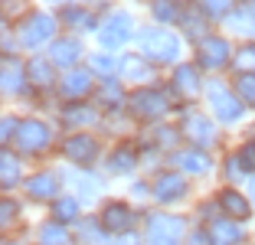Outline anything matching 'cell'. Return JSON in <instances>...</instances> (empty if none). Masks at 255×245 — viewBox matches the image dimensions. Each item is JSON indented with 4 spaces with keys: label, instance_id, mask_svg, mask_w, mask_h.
<instances>
[{
    "label": "cell",
    "instance_id": "cell-25",
    "mask_svg": "<svg viewBox=\"0 0 255 245\" xmlns=\"http://www.w3.org/2000/svg\"><path fill=\"white\" fill-rule=\"evenodd\" d=\"M66 121L69 124H92V121H95V112H89L85 105H75V108L66 112Z\"/></svg>",
    "mask_w": 255,
    "mask_h": 245
},
{
    "label": "cell",
    "instance_id": "cell-1",
    "mask_svg": "<svg viewBox=\"0 0 255 245\" xmlns=\"http://www.w3.org/2000/svg\"><path fill=\"white\" fill-rule=\"evenodd\" d=\"M141 46L150 59H157V62H170V59L180 56V39L173 36L170 30H144Z\"/></svg>",
    "mask_w": 255,
    "mask_h": 245
},
{
    "label": "cell",
    "instance_id": "cell-33",
    "mask_svg": "<svg viewBox=\"0 0 255 245\" xmlns=\"http://www.w3.org/2000/svg\"><path fill=\"white\" fill-rule=\"evenodd\" d=\"M236 66L239 69H252L255 66V46H246V49H239V56H236Z\"/></svg>",
    "mask_w": 255,
    "mask_h": 245
},
{
    "label": "cell",
    "instance_id": "cell-24",
    "mask_svg": "<svg viewBox=\"0 0 255 245\" xmlns=\"http://www.w3.org/2000/svg\"><path fill=\"white\" fill-rule=\"evenodd\" d=\"M53 213H56V219L59 223H69V219H75V213H79V203L75 200H56V206H53Z\"/></svg>",
    "mask_w": 255,
    "mask_h": 245
},
{
    "label": "cell",
    "instance_id": "cell-30",
    "mask_svg": "<svg viewBox=\"0 0 255 245\" xmlns=\"http://www.w3.org/2000/svg\"><path fill=\"white\" fill-rule=\"evenodd\" d=\"M66 23H72V26H85V30H89V26H92V13L72 7V10H66Z\"/></svg>",
    "mask_w": 255,
    "mask_h": 245
},
{
    "label": "cell",
    "instance_id": "cell-35",
    "mask_svg": "<svg viewBox=\"0 0 255 245\" xmlns=\"http://www.w3.org/2000/svg\"><path fill=\"white\" fill-rule=\"evenodd\" d=\"M229 23H233L239 33H255V23L249 20V16H242V13H239V16H229Z\"/></svg>",
    "mask_w": 255,
    "mask_h": 245
},
{
    "label": "cell",
    "instance_id": "cell-20",
    "mask_svg": "<svg viewBox=\"0 0 255 245\" xmlns=\"http://www.w3.org/2000/svg\"><path fill=\"white\" fill-rule=\"evenodd\" d=\"M0 183L3 190H10L13 183H20V160L13 154H3V163H0Z\"/></svg>",
    "mask_w": 255,
    "mask_h": 245
},
{
    "label": "cell",
    "instance_id": "cell-38",
    "mask_svg": "<svg viewBox=\"0 0 255 245\" xmlns=\"http://www.w3.org/2000/svg\"><path fill=\"white\" fill-rule=\"evenodd\" d=\"M252 196H255V180H252Z\"/></svg>",
    "mask_w": 255,
    "mask_h": 245
},
{
    "label": "cell",
    "instance_id": "cell-26",
    "mask_svg": "<svg viewBox=\"0 0 255 245\" xmlns=\"http://www.w3.org/2000/svg\"><path fill=\"white\" fill-rule=\"evenodd\" d=\"M154 16H157V20H177L180 10H177L173 0H154Z\"/></svg>",
    "mask_w": 255,
    "mask_h": 245
},
{
    "label": "cell",
    "instance_id": "cell-10",
    "mask_svg": "<svg viewBox=\"0 0 255 245\" xmlns=\"http://www.w3.org/2000/svg\"><path fill=\"white\" fill-rule=\"evenodd\" d=\"M131 209L125 206V203H108L105 213H102V226H105L108 232H125L128 226H131Z\"/></svg>",
    "mask_w": 255,
    "mask_h": 245
},
{
    "label": "cell",
    "instance_id": "cell-15",
    "mask_svg": "<svg viewBox=\"0 0 255 245\" xmlns=\"http://www.w3.org/2000/svg\"><path fill=\"white\" fill-rule=\"evenodd\" d=\"M219 203H223V209L229 216H236V219H246V216L252 213V209H249V200L239 193V190H226V193L219 196Z\"/></svg>",
    "mask_w": 255,
    "mask_h": 245
},
{
    "label": "cell",
    "instance_id": "cell-13",
    "mask_svg": "<svg viewBox=\"0 0 255 245\" xmlns=\"http://www.w3.org/2000/svg\"><path fill=\"white\" fill-rule=\"evenodd\" d=\"M183 180L177 177V173H160L157 180H154V196L157 200H177V196H183Z\"/></svg>",
    "mask_w": 255,
    "mask_h": 245
},
{
    "label": "cell",
    "instance_id": "cell-9",
    "mask_svg": "<svg viewBox=\"0 0 255 245\" xmlns=\"http://www.w3.org/2000/svg\"><path fill=\"white\" fill-rule=\"evenodd\" d=\"M226 59H229V43H226V39H219V36H206V39L200 43V66H206V69H219Z\"/></svg>",
    "mask_w": 255,
    "mask_h": 245
},
{
    "label": "cell",
    "instance_id": "cell-31",
    "mask_svg": "<svg viewBox=\"0 0 255 245\" xmlns=\"http://www.w3.org/2000/svg\"><path fill=\"white\" fill-rule=\"evenodd\" d=\"M236 160H239L242 170H255V141H252V144H246V147H242V154L236 157Z\"/></svg>",
    "mask_w": 255,
    "mask_h": 245
},
{
    "label": "cell",
    "instance_id": "cell-16",
    "mask_svg": "<svg viewBox=\"0 0 255 245\" xmlns=\"http://www.w3.org/2000/svg\"><path fill=\"white\" fill-rule=\"evenodd\" d=\"M79 43L75 39H59V43H53V49H49V56H53V62H59V66H72L75 59H79Z\"/></svg>",
    "mask_w": 255,
    "mask_h": 245
},
{
    "label": "cell",
    "instance_id": "cell-37",
    "mask_svg": "<svg viewBox=\"0 0 255 245\" xmlns=\"http://www.w3.org/2000/svg\"><path fill=\"white\" fill-rule=\"evenodd\" d=\"M118 245H137V239H134V236H128L125 242H118Z\"/></svg>",
    "mask_w": 255,
    "mask_h": 245
},
{
    "label": "cell",
    "instance_id": "cell-23",
    "mask_svg": "<svg viewBox=\"0 0 255 245\" xmlns=\"http://www.w3.org/2000/svg\"><path fill=\"white\" fill-rule=\"evenodd\" d=\"M39 242L43 245H66V229L56 226V223L43 226V229H39Z\"/></svg>",
    "mask_w": 255,
    "mask_h": 245
},
{
    "label": "cell",
    "instance_id": "cell-3",
    "mask_svg": "<svg viewBox=\"0 0 255 245\" xmlns=\"http://www.w3.org/2000/svg\"><path fill=\"white\" fill-rule=\"evenodd\" d=\"M53 30H56V20H53V16L30 13V16H23V20H20L16 36H20L23 46H39V43H46V39L53 36Z\"/></svg>",
    "mask_w": 255,
    "mask_h": 245
},
{
    "label": "cell",
    "instance_id": "cell-19",
    "mask_svg": "<svg viewBox=\"0 0 255 245\" xmlns=\"http://www.w3.org/2000/svg\"><path fill=\"white\" fill-rule=\"evenodd\" d=\"M173 85H177L183 95L200 92V75H196V66H180V69H177V75H173Z\"/></svg>",
    "mask_w": 255,
    "mask_h": 245
},
{
    "label": "cell",
    "instance_id": "cell-36",
    "mask_svg": "<svg viewBox=\"0 0 255 245\" xmlns=\"http://www.w3.org/2000/svg\"><path fill=\"white\" fill-rule=\"evenodd\" d=\"M92 66H95L98 72H112V69H115V59H108V56H95V59H92Z\"/></svg>",
    "mask_w": 255,
    "mask_h": 245
},
{
    "label": "cell",
    "instance_id": "cell-17",
    "mask_svg": "<svg viewBox=\"0 0 255 245\" xmlns=\"http://www.w3.org/2000/svg\"><path fill=\"white\" fill-rule=\"evenodd\" d=\"M26 190H30L33 200H49V196H56V177L53 173H36Z\"/></svg>",
    "mask_w": 255,
    "mask_h": 245
},
{
    "label": "cell",
    "instance_id": "cell-4",
    "mask_svg": "<svg viewBox=\"0 0 255 245\" xmlns=\"http://www.w3.org/2000/svg\"><path fill=\"white\" fill-rule=\"evenodd\" d=\"M16 147L20 150H43L46 144H49V127L43 124V121H36V118H26V121H20L16 124Z\"/></svg>",
    "mask_w": 255,
    "mask_h": 245
},
{
    "label": "cell",
    "instance_id": "cell-28",
    "mask_svg": "<svg viewBox=\"0 0 255 245\" xmlns=\"http://www.w3.org/2000/svg\"><path fill=\"white\" fill-rule=\"evenodd\" d=\"M121 69H125V75H131V79H144V75H147V66H144L141 59H134V56H128V59L121 62Z\"/></svg>",
    "mask_w": 255,
    "mask_h": 245
},
{
    "label": "cell",
    "instance_id": "cell-34",
    "mask_svg": "<svg viewBox=\"0 0 255 245\" xmlns=\"http://www.w3.org/2000/svg\"><path fill=\"white\" fill-rule=\"evenodd\" d=\"M102 102H108V105H118L121 102V89L115 85V82H108L105 89H102Z\"/></svg>",
    "mask_w": 255,
    "mask_h": 245
},
{
    "label": "cell",
    "instance_id": "cell-21",
    "mask_svg": "<svg viewBox=\"0 0 255 245\" xmlns=\"http://www.w3.org/2000/svg\"><path fill=\"white\" fill-rule=\"evenodd\" d=\"M26 72H30V82H33V85H49V79H53V66H49L43 56H36V59L26 66Z\"/></svg>",
    "mask_w": 255,
    "mask_h": 245
},
{
    "label": "cell",
    "instance_id": "cell-11",
    "mask_svg": "<svg viewBox=\"0 0 255 245\" xmlns=\"http://www.w3.org/2000/svg\"><path fill=\"white\" fill-rule=\"evenodd\" d=\"M183 134H187L190 141H196V144H210L213 141V124L203 118L200 112H190L187 118H183Z\"/></svg>",
    "mask_w": 255,
    "mask_h": 245
},
{
    "label": "cell",
    "instance_id": "cell-22",
    "mask_svg": "<svg viewBox=\"0 0 255 245\" xmlns=\"http://www.w3.org/2000/svg\"><path fill=\"white\" fill-rule=\"evenodd\" d=\"M23 85V69H20V62L16 59H3V89L7 92H13V89H20Z\"/></svg>",
    "mask_w": 255,
    "mask_h": 245
},
{
    "label": "cell",
    "instance_id": "cell-8",
    "mask_svg": "<svg viewBox=\"0 0 255 245\" xmlns=\"http://www.w3.org/2000/svg\"><path fill=\"white\" fill-rule=\"evenodd\" d=\"M66 157L85 167V163H92L98 157V141L92 137V134H72V137L66 141Z\"/></svg>",
    "mask_w": 255,
    "mask_h": 245
},
{
    "label": "cell",
    "instance_id": "cell-27",
    "mask_svg": "<svg viewBox=\"0 0 255 245\" xmlns=\"http://www.w3.org/2000/svg\"><path fill=\"white\" fill-rule=\"evenodd\" d=\"M236 89H239V95L246 98L249 105H255V75H249V72H246L239 82H236Z\"/></svg>",
    "mask_w": 255,
    "mask_h": 245
},
{
    "label": "cell",
    "instance_id": "cell-29",
    "mask_svg": "<svg viewBox=\"0 0 255 245\" xmlns=\"http://www.w3.org/2000/svg\"><path fill=\"white\" fill-rule=\"evenodd\" d=\"M229 3H233V0H200V10L210 13V16H223L226 10H229Z\"/></svg>",
    "mask_w": 255,
    "mask_h": 245
},
{
    "label": "cell",
    "instance_id": "cell-32",
    "mask_svg": "<svg viewBox=\"0 0 255 245\" xmlns=\"http://www.w3.org/2000/svg\"><path fill=\"white\" fill-rule=\"evenodd\" d=\"M112 167L115 170H131V167H134V154H131V150H118L115 160H112Z\"/></svg>",
    "mask_w": 255,
    "mask_h": 245
},
{
    "label": "cell",
    "instance_id": "cell-5",
    "mask_svg": "<svg viewBox=\"0 0 255 245\" xmlns=\"http://www.w3.org/2000/svg\"><path fill=\"white\" fill-rule=\"evenodd\" d=\"M128 36H131V16L128 13H112L102 26H98V43L108 46V49L121 46Z\"/></svg>",
    "mask_w": 255,
    "mask_h": 245
},
{
    "label": "cell",
    "instance_id": "cell-18",
    "mask_svg": "<svg viewBox=\"0 0 255 245\" xmlns=\"http://www.w3.org/2000/svg\"><path fill=\"white\" fill-rule=\"evenodd\" d=\"M89 89H92V82H89L85 72H69L66 82H62V95L66 98H82Z\"/></svg>",
    "mask_w": 255,
    "mask_h": 245
},
{
    "label": "cell",
    "instance_id": "cell-2",
    "mask_svg": "<svg viewBox=\"0 0 255 245\" xmlns=\"http://www.w3.org/2000/svg\"><path fill=\"white\" fill-rule=\"evenodd\" d=\"M183 236V219L167 213H154L147 219V242L150 245H180Z\"/></svg>",
    "mask_w": 255,
    "mask_h": 245
},
{
    "label": "cell",
    "instance_id": "cell-7",
    "mask_svg": "<svg viewBox=\"0 0 255 245\" xmlns=\"http://www.w3.org/2000/svg\"><path fill=\"white\" fill-rule=\"evenodd\" d=\"M131 105H134V112L144 115V118H160V115L170 112L167 98L160 95V92H154V89H141L134 98H131Z\"/></svg>",
    "mask_w": 255,
    "mask_h": 245
},
{
    "label": "cell",
    "instance_id": "cell-6",
    "mask_svg": "<svg viewBox=\"0 0 255 245\" xmlns=\"http://www.w3.org/2000/svg\"><path fill=\"white\" fill-rule=\"evenodd\" d=\"M206 95H210V105H213V112H216L219 121H236L242 115L239 98L226 89V85H210V92H206Z\"/></svg>",
    "mask_w": 255,
    "mask_h": 245
},
{
    "label": "cell",
    "instance_id": "cell-12",
    "mask_svg": "<svg viewBox=\"0 0 255 245\" xmlns=\"http://www.w3.org/2000/svg\"><path fill=\"white\" fill-rule=\"evenodd\" d=\"M210 239H213V245H239L242 229L236 223H229V219H216V223L210 226Z\"/></svg>",
    "mask_w": 255,
    "mask_h": 245
},
{
    "label": "cell",
    "instance_id": "cell-39",
    "mask_svg": "<svg viewBox=\"0 0 255 245\" xmlns=\"http://www.w3.org/2000/svg\"><path fill=\"white\" fill-rule=\"evenodd\" d=\"M249 3H252V10H255V0H249Z\"/></svg>",
    "mask_w": 255,
    "mask_h": 245
},
{
    "label": "cell",
    "instance_id": "cell-14",
    "mask_svg": "<svg viewBox=\"0 0 255 245\" xmlns=\"http://www.w3.org/2000/svg\"><path fill=\"white\" fill-rule=\"evenodd\" d=\"M173 160L180 163L187 173H206V170H210V157L203 154V150H180Z\"/></svg>",
    "mask_w": 255,
    "mask_h": 245
}]
</instances>
